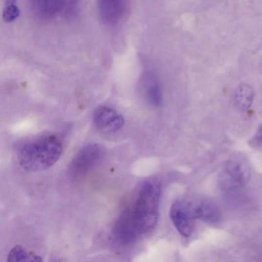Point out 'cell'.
<instances>
[{
	"label": "cell",
	"mask_w": 262,
	"mask_h": 262,
	"mask_svg": "<svg viewBox=\"0 0 262 262\" xmlns=\"http://www.w3.org/2000/svg\"><path fill=\"white\" fill-rule=\"evenodd\" d=\"M63 150L61 140L52 134H43L19 144L16 150L19 165L25 170L40 171L54 165Z\"/></svg>",
	"instance_id": "6da1fadb"
},
{
	"label": "cell",
	"mask_w": 262,
	"mask_h": 262,
	"mask_svg": "<svg viewBox=\"0 0 262 262\" xmlns=\"http://www.w3.org/2000/svg\"><path fill=\"white\" fill-rule=\"evenodd\" d=\"M160 184L156 181L143 183L136 200L128 209L138 235L152 229L156 225L159 215Z\"/></svg>",
	"instance_id": "7a4b0ae2"
},
{
	"label": "cell",
	"mask_w": 262,
	"mask_h": 262,
	"mask_svg": "<svg viewBox=\"0 0 262 262\" xmlns=\"http://www.w3.org/2000/svg\"><path fill=\"white\" fill-rule=\"evenodd\" d=\"M104 155V149L99 144L91 143L83 146L70 162L69 176L76 180L84 178L98 165Z\"/></svg>",
	"instance_id": "3957f363"
},
{
	"label": "cell",
	"mask_w": 262,
	"mask_h": 262,
	"mask_svg": "<svg viewBox=\"0 0 262 262\" xmlns=\"http://www.w3.org/2000/svg\"><path fill=\"white\" fill-rule=\"evenodd\" d=\"M93 121L98 130L107 133L118 131L124 124L123 117L114 109L107 106H99L95 110Z\"/></svg>",
	"instance_id": "277c9868"
},
{
	"label": "cell",
	"mask_w": 262,
	"mask_h": 262,
	"mask_svg": "<svg viewBox=\"0 0 262 262\" xmlns=\"http://www.w3.org/2000/svg\"><path fill=\"white\" fill-rule=\"evenodd\" d=\"M169 213L172 222L179 233L184 237L190 236L194 230V219L190 205L175 202L171 206Z\"/></svg>",
	"instance_id": "5b68a950"
},
{
	"label": "cell",
	"mask_w": 262,
	"mask_h": 262,
	"mask_svg": "<svg viewBox=\"0 0 262 262\" xmlns=\"http://www.w3.org/2000/svg\"><path fill=\"white\" fill-rule=\"evenodd\" d=\"M112 235L117 242L122 244L133 242L138 235L127 208L124 210L115 222L112 229Z\"/></svg>",
	"instance_id": "8992f818"
},
{
	"label": "cell",
	"mask_w": 262,
	"mask_h": 262,
	"mask_svg": "<svg viewBox=\"0 0 262 262\" xmlns=\"http://www.w3.org/2000/svg\"><path fill=\"white\" fill-rule=\"evenodd\" d=\"M221 184L225 189H233L243 186L246 181V173L241 163L227 162L221 174Z\"/></svg>",
	"instance_id": "52a82bcc"
},
{
	"label": "cell",
	"mask_w": 262,
	"mask_h": 262,
	"mask_svg": "<svg viewBox=\"0 0 262 262\" xmlns=\"http://www.w3.org/2000/svg\"><path fill=\"white\" fill-rule=\"evenodd\" d=\"M190 207L194 219H199L209 223H215L220 220L219 208L217 205L211 201L203 200L193 206L190 205Z\"/></svg>",
	"instance_id": "ba28073f"
},
{
	"label": "cell",
	"mask_w": 262,
	"mask_h": 262,
	"mask_svg": "<svg viewBox=\"0 0 262 262\" xmlns=\"http://www.w3.org/2000/svg\"><path fill=\"white\" fill-rule=\"evenodd\" d=\"M125 0H98L100 14L106 23L113 24L121 17Z\"/></svg>",
	"instance_id": "9c48e42d"
},
{
	"label": "cell",
	"mask_w": 262,
	"mask_h": 262,
	"mask_svg": "<svg viewBox=\"0 0 262 262\" xmlns=\"http://www.w3.org/2000/svg\"><path fill=\"white\" fill-rule=\"evenodd\" d=\"M29 6L37 15L43 17H51L62 8L64 0H28Z\"/></svg>",
	"instance_id": "30bf717a"
},
{
	"label": "cell",
	"mask_w": 262,
	"mask_h": 262,
	"mask_svg": "<svg viewBox=\"0 0 262 262\" xmlns=\"http://www.w3.org/2000/svg\"><path fill=\"white\" fill-rule=\"evenodd\" d=\"M255 96L253 89L246 83L241 84L236 89L234 94V102L236 108L245 112L251 106Z\"/></svg>",
	"instance_id": "8fae6325"
},
{
	"label": "cell",
	"mask_w": 262,
	"mask_h": 262,
	"mask_svg": "<svg viewBox=\"0 0 262 262\" xmlns=\"http://www.w3.org/2000/svg\"><path fill=\"white\" fill-rule=\"evenodd\" d=\"M7 261H42V257L28 252L21 246L16 245L9 251L7 256Z\"/></svg>",
	"instance_id": "7c38bea8"
},
{
	"label": "cell",
	"mask_w": 262,
	"mask_h": 262,
	"mask_svg": "<svg viewBox=\"0 0 262 262\" xmlns=\"http://www.w3.org/2000/svg\"><path fill=\"white\" fill-rule=\"evenodd\" d=\"M145 97L148 104L157 108L162 103V93L161 87L157 81H151L145 89Z\"/></svg>",
	"instance_id": "4fadbf2b"
},
{
	"label": "cell",
	"mask_w": 262,
	"mask_h": 262,
	"mask_svg": "<svg viewBox=\"0 0 262 262\" xmlns=\"http://www.w3.org/2000/svg\"><path fill=\"white\" fill-rule=\"evenodd\" d=\"M18 7L14 5L5 6L3 12V19L7 23L14 20L19 15Z\"/></svg>",
	"instance_id": "5bb4252c"
},
{
	"label": "cell",
	"mask_w": 262,
	"mask_h": 262,
	"mask_svg": "<svg viewBox=\"0 0 262 262\" xmlns=\"http://www.w3.org/2000/svg\"><path fill=\"white\" fill-rule=\"evenodd\" d=\"M250 143L253 147H262V124L259 126L256 134L250 141Z\"/></svg>",
	"instance_id": "9a60e30c"
},
{
	"label": "cell",
	"mask_w": 262,
	"mask_h": 262,
	"mask_svg": "<svg viewBox=\"0 0 262 262\" xmlns=\"http://www.w3.org/2000/svg\"><path fill=\"white\" fill-rule=\"evenodd\" d=\"M15 0H5V6L14 5Z\"/></svg>",
	"instance_id": "2e32d148"
}]
</instances>
